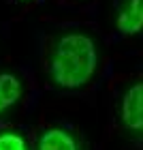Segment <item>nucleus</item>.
<instances>
[{"instance_id": "obj_5", "label": "nucleus", "mask_w": 143, "mask_h": 150, "mask_svg": "<svg viewBox=\"0 0 143 150\" xmlns=\"http://www.w3.org/2000/svg\"><path fill=\"white\" fill-rule=\"evenodd\" d=\"M22 99V81L13 73H0V114Z\"/></svg>"}, {"instance_id": "obj_6", "label": "nucleus", "mask_w": 143, "mask_h": 150, "mask_svg": "<svg viewBox=\"0 0 143 150\" xmlns=\"http://www.w3.org/2000/svg\"><path fill=\"white\" fill-rule=\"evenodd\" d=\"M0 150H28V144L19 133L4 131L0 133Z\"/></svg>"}, {"instance_id": "obj_3", "label": "nucleus", "mask_w": 143, "mask_h": 150, "mask_svg": "<svg viewBox=\"0 0 143 150\" xmlns=\"http://www.w3.org/2000/svg\"><path fill=\"white\" fill-rule=\"evenodd\" d=\"M115 26L118 32L124 37L139 35L143 30V0H128L126 6L118 13Z\"/></svg>"}, {"instance_id": "obj_1", "label": "nucleus", "mask_w": 143, "mask_h": 150, "mask_svg": "<svg viewBox=\"0 0 143 150\" xmlns=\"http://www.w3.org/2000/svg\"><path fill=\"white\" fill-rule=\"evenodd\" d=\"M98 67V50L92 37L83 32H66L58 39L49 60V75L64 90L83 88Z\"/></svg>"}, {"instance_id": "obj_2", "label": "nucleus", "mask_w": 143, "mask_h": 150, "mask_svg": "<svg viewBox=\"0 0 143 150\" xmlns=\"http://www.w3.org/2000/svg\"><path fill=\"white\" fill-rule=\"evenodd\" d=\"M122 122L135 133H143V81L132 84L122 97Z\"/></svg>"}, {"instance_id": "obj_4", "label": "nucleus", "mask_w": 143, "mask_h": 150, "mask_svg": "<svg viewBox=\"0 0 143 150\" xmlns=\"http://www.w3.org/2000/svg\"><path fill=\"white\" fill-rule=\"evenodd\" d=\"M36 150H77V142L64 129H47L39 137Z\"/></svg>"}]
</instances>
